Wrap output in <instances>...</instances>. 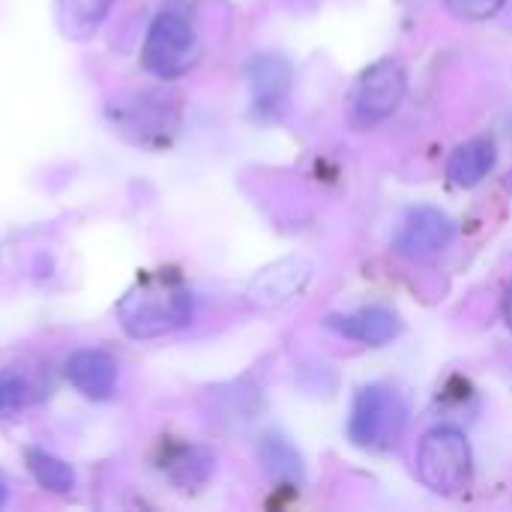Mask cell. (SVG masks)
Instances as JSON below:
<instances>
[{
  "label": "cell",
  "instance_id": "obj_12",
  "mask_svg": "<svg viewBox=\"0 0 512 512\" xmlns=\"http://www.w3.org/2000/svg\"><path fill=\"white\" fill-rule=\"evenodd\" d=\"M258 456H261L264 471H267L276 483H288V486L303 483V459H300V453H297L285 438L267 435V438L261 441Z\"/></svg>",
  "mask_w": 512,
  "mask_h": 512
},
{
  "label": "cell",
  "instance_id": "obj_3",
  "mask_svg": "<svg viewBox=\"0 0 512 512\" xmlns=\"http://www.w3.org/2000/svg\"><path fill=\"white\" fill-rule=\"evenodd\" d=\"M471 447L459 429L441 426L420 441L417 474L435 495H459L471 483Z\"/></svg>",
  "mask_w": 512,
  "mask_h": 512
},
{
  "label": "cell",
  "instance_id": "obj_13",
  "mask_svg": "<svg viewBox=\"0 0 512 512\" xmlns=\"http://www.w3.org/2000/svg\"><path fill=\"white\" fill-rule=\"evenodd\" d=\"M111 3L114 0H60V24L66 36L72 39L90 36L111 12Z\"/></svg>",
  "mask_w": 512,
  "mask_h": 512
},
{
  "label": "cell",
  "instance_id": "obj_10",
  "mask_svg": "<svg viewBox=\"0 0 512 512\" xmlns=\"http://www.w3.org/2000/svg\"><path fill=\"white\" fill-rule=\"evenodd\" d=\"M309 276H312V270H309L306 261H300V258H285V261L273 264L270 270H264V273L252 282L249 297H252L255 303H261V306H282V303H288L291 297H297V294L306 288Z\"/></svg>",
  "mask_w": 512,
  "mask_h": 512
},
{
  "label": "cell",
  "instance_id": "obj_4",
  "mask_svg": "<svg viewBox=\"0 0 512 512\" xmlns=\"http://www.w3.org/2000/svg\"><path fill=\"white\" fill-rule=\"evenodd\" d=\"M405 90H408L405 66L393 57H381L360 75V81L351 93V108H348L351 126L372 129V126L384 123L402 105Z\"/></svg>",
  "mask_w": 512,
  "mask_h": 512
},
{
  "label": "cell",
  "instance_id": "obj_9",
  "mask_svg": "<svg viewBox=\"0 0 512 512\" xmlns=\"http://www.w3.org/2000/svg\"><path fill=\"white\" fill-rule=\"evenodd\" d=\"M249 84L255 96V111L276 114L291 90V63L279 54H258L249 63Z\"/></svg>",
  "mask_w": 512,
  "mask_h": 512
},
{
  "label": "cell",
  "instance_id": "obj_16",
  "mask_svg": "<svg viewBox=\"0 0 512 512\" xmlns=\"http://www.w3.org/2000/svg\"><path fill=\"white\" fill-rule=\"evenodd\" d=\"M30 402V384L21 372L0 369V420L15 417Z\"/></svg>",
  "mask_w": 512,
  "mask_h": 512
},
{
  "label": "cell",
  "instance_id": "obj_2",
  "mask_svg": "<svg viewBox=\"0 0 512 512\" xmlns=\"http://www.w3.org/2000/svg\"><path fill=\"white\" fill-rule=\"evenodd\" d=\"M408 426V408L390 387L372 384L354 396L348 417V438L363 450H390L402 441Z\"/></svg>",
  "mask_w": 512,
  "mask_h": 512
},
{
  "label": "cell",
  "instance_id": "obj_14",
  "mask_svg": "<svg viewBox=\"0 0 512 512\" xmlns=\"http://www.w3.org/2000/svg\"><path fill=\"white\" fill-rule=\"evenodd\" d=\"M27 468H30V474H33V480L45 489V492H54V495H69L72 489H75V471L63 462V459H57V456H51V453H45V450H27Z\"/></svg>",
  "mask_w": 512,
  "mask_h": 512
},
{
  "label": "cell",
  "instance_id": "obj_6",
  "mask_svg": "<svg viewBox=\"0 0 512 512\" xmlns=\"http://www.w3.org/2000/svg\"><path fill=\"white\" fill-rule=\"evenodd\" d=\"M453 237H456L453 219L444 210L423 204L405 216L402 228L396 231V249L411 258H426V255L447 249L453 243Z\"/></svg>",
  "mask_w": 512,
  "mask_h": 512
},
{
  "label": "cell",
  "instance_id": "obj_18",
  "mask_svg": "<svg viewBox=\"0 0 512 512\" xmlns=\"http://www.w3.org/2000/svg\"><path fill=\"white\" fill-rule=\"evenodd\" d=\"M504 318H507V324L512 327V282L510 288H507V297H504Z\"/></svg>",
  "mask_w": 512,
  "mask_h": 512
},
{
  "label": "cell",
  "instance_id": "obj_8",
  "mask_svg": "<svg viewBox=\"0 0 512 512\" xmlns=\"http://www.w3.org/2000/svg\"><path fill=\"white\" fill-rule=\"evenodd\" d=\"M324 327H330L333 333H339L345 339L363 342V345H387L402 330L399 318L384 306H366L351 315H330L324 321Z\"/></svg>",
  "mask_w": 512,
  "mask_h": 512
},
{
  "label": "cell",
  "instance_id": "obj_7",
  "mask_svg": "<svg viewBox=\"0 0 512 512\" xmlns=\"http://www.w3.org/2000/svg\"><path fill=\"white\" fill-rule=\"evenodd\" d=\"M66 378L87 399H108L117 387V360L99 348H81L66 360Z\"/></svg>",
  "mask_w": 512,
  "mask_h": 512
},
{
  "label": "cell",
  "instance_id": "obj_11",
  "mask_svg": "<svg viewBox=\"0 0 512 512\" xmlns=\"http://www.w3.org/2000/svg\"><path fill=\"white\" fill-rule=\"evenodd\" d=\"M495 159H498V147L489 135H480V138H471L465 144H459L447 162V177L462 186V189H471L477 183H483L489 177V171L495 168Z\"/></svg>",
  "mask_w": 512,
  "mask_h": 512
},
{
  "label": "cell",
  "instance_id": "obj_17",
  "mask_svg": "<svg viewBox=\"0 0 512 512\" xmlns=\"http://www.w3.org/2000/svg\"><path fill=\"white\" fill-rule=\"evenodd\" d=\"M507 0H444V6L456 15V18H465V21H483V18H492Z\"/></svg>",
  "mask_w": 512,
  "mask_h": 512
},
{
  "label": "cell",
  "instance_id": "obj_1",
  "mask_svg": "<svg viewBox=\"0 0 512 512\" xmlns=\"http://www.w3.org/2000/svg\"><path fill=\"white\" fill-rule=\"evenodd\" d=\"M189 318L192 294L174 279H147L117 303V321L132 339H159L186 327Z\"/></svg>",
  "mask_w": 512,
  "mask_h": 512
},
{
  "label": "cell",
  "instance_id": "obj_19",
  "mask_svg": "<svg viewBox=\"0 0 512 512\" xmlns=\"http://www.w3.org/2000/svg\"><path fill=\"white\" fill-rule=\"evenodd\" d=\"M6 498H9V486H6V480L0 477V507L6 504Z\"/></svg>",
  "mask_w": 512,
  "mask_h": 512
},
{
  "label": "cell",
  "instance_id": "obj_15",
  "mask_svg": "<svg viewBox=\"0 0 512 512\" xmlns=\"http://www.w3.org/2000/svg\"><path fill=\"white\" fill-rule=\"evenodd\" d=\"M168 474L180 486H198L213 474V456L201 447H183L168 459Z\"/></svg>",
  "mask_w": 512,
  "mask_h": 512
},
{
  "label": "cell",
  "instance_id": "obj_5",
  "mask_svg": "<svg viewBox=\"0 0 512 512\" xmlns=\"http://www.w3.org/2000/svg\"><path fill=\"white\" fill-rule=\"evenodd\" d=\"M195 54H198V33L192 21L177 9L159 12L144 39V51H141L144 66L159 78H177L195 63Z\"/></svg>",
  "mask_w": 512,
  "mask_h": 512
}]
</instances>
